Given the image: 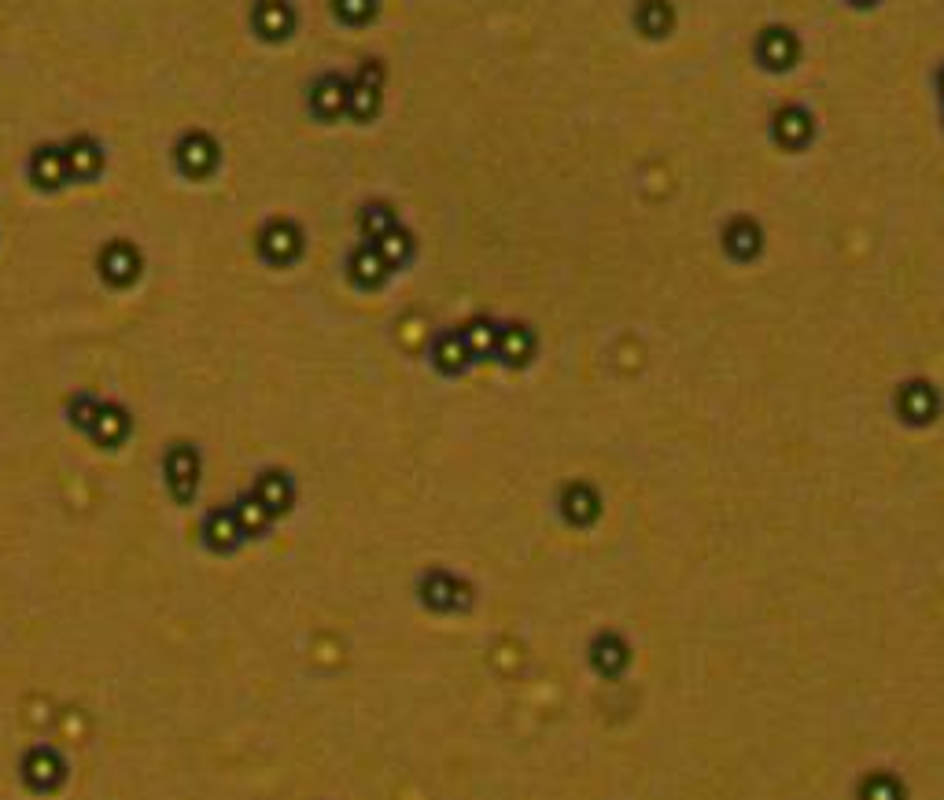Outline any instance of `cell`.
I'll return each instance as SVG.
<instances>
[{
    "instance_id": "cell-12",
    "label": "cell",
    "mask_w": 944,
    "mask_h": 800,
    "mask_svg": "<svg viewBox=\"0 0 944 800\" xmlns=\"http://www.w3.org/2000/svg\"><path fill=\"white\" fill-rule=\"evenodd\" d=\"M347 273H351V281L358 284L362 292H377V288L388 284V277L395 270L380 259V251L373 248V244H358V248L351 251V259H347Z\"/></svg>"
},
{
    "instance_id": "cell-8",
    "label": "cell",
    "mask_w": 944,
    "mask_h": 800,
    "mask_svg": "<svg viewBox=\"0 0 944 800\" xmlns=\"http://www.w3.org/2000/svg\"><path fill=\"white\" fill-rule=\"evenodd\" d=\"M251 26L266 41H284L295 30V8L288 0H251Z\"/></svg>"
},
{
    "instance_id": "cell-10",
    "label": "cell",
    "mask_w": 944,
    "mask_h": 800,
    "mask_svg": "<svg viewBox=\"0 0 944 800\" xmlns=\"http://www.w3.org/2000/svg\"><path fill=\"white\" fill-rule=\"evenodd\" d=\"M30 177L41 192H56L63 189L71 174H67V155H63V144H37L34 155H30Z\"/></svg>"
},
{
    "instance_id": "cell-1",
    "label": "cell",
    "mask_w": 944,
    "mask_h": 800,
    "mask_svg": "<svg viewBox=\"0 0 944 800\" xmlns=\"http://www.w3.org/2000/svg\"><path fill=\"white\" fill-rule=\"evenodd\" d=\"M163 472L177 506H189L192 498H196V487H200V454H196V447L192 443H174V447L166 450Z\"/></svg>"
},
{
    "instance_id": "cell-5",
    "label": "cell",
    "mask_w": 944,
    "mask_h": 800,
    "mask_svg": "<svg viewBox=\"0 0 944 800\" xmlns=\"http://www.w3.org/2000/svg\"><path fill=\"white\" fill-rule=\"evenodd\" d=\"M259 255L273 266H288L303 255V229L288 218H273L259 233Z\"/></svg>"
},
{
    "instance_id": "cell-16",
    "label": "cell",
    "mask_w": 944,
    "mask_h": 800,
    "mask_svg": "<svg viewBox=\"0 0 944 800\" xmlns=\"http://www.w3.org/2000/svg\"><path fill=\"white\" fill-rule=\"evenodd\" d=\"M130 428H133V421H130V413L122 410V406H115V402H104L100 406V413H96V424L89 428V436L100 443V447H122L126 439H130Z\"/></svg>"
},
{
    "instance_id": "cell-25",
    "label": "cell",
    "mask_w": 944,
    "mask_h": 800,
    "mask_svg": "<svg viewBox=\"0 0 944 800\" xmlns=\"http://www.w3.org/2000/svg\"><path fill=\"white\" fill-rule=\"evenodd\" d=\"M384 107V89H369V85L351 82V96H347V115L354 122H373Z\"/></svg>"
},
{
    "instance_id": "cell-15",
    "label": "cell",
    "mask_w": 944,
    "mask_h": 800,
    "mask_svg": "<svg viewBox=\"0 0 944 800\" xmlns=\"http://www.w3.org/2000/svg\"><path fill=\"white\" fill-rule=\"evenodd\" d=\"M251 495L259 498L262 509H266L270 517H281V513H288V509H292L295 487H292V480H288L281 469H270V472H262V476H259V483H255V491H251Z\"/></svg>"
},
{
    "instance_id": "cell-31",
    "label": "cell",
    "mask_w": 944,
    "mask_h": 800,
    "mask_svg": "<svg viewBox=\"0 0 944 800\" xmlns=\"http://www.w3.org/2000/svg\"><path fill=\"white\" fill-rule=\"evenodd\" d=\"M937 93L944 96V67H941V71H937Z\"/></svg>"
},
{
    "instance_id": "cell-28",
    "label": "cell",
    "mask_w": 944,
    "mask_h": 800,
    "mask_svg": "<svg viewBox=\"0 0 944 800\" xmlns=\"http://www.w3.org/2000/svg\"><path fill=\"white\" fill-rule=\"evenodd\" d=\"M565 509L576 524H587V520L598 513V502H594V495H590L587 487H572V491L565 495Z\"/></svg>"
},
{
    "instance_id": "cell-19",
    "label": "cell",
    "mask_w": 944,
    "mask_h": 800,
    "mask_svg": "<svg viewBox=\"0 0 944 800\" xmlns=\"http://www.w3.org/2000/svg\"><path fill=\"white\" fill-rule=\"evenodd\" d=\"M63 778V760L48 749H37V753L26 756V786L37 789V793H48V789L59 786Z\"/></svg>"
},
{
    "instance_id": "cell-21",
    "label": "cell",
    "mask_w": 944,
    "mask_h": 800,
    "mask_svg": "<svg viewBox=\"0 0 944 800\" xmlns=\"http://www.w3.org/2000/svg\"><path fill=\"white\" fill-rule=\"evenodd\" d=\"M395 225H399V214L384 200H369L366 207L358 211V229L366 236V244H377L380 236H388Z\"/></svg>"
},
{
    "instance_id": "cell-3",
    "label": "cell",
    "mask_w": 944,
    "mask_h": 800,
    "mask_svg": "<svg viewBox=\"0 0 944 800\" xmlns=\"http://www.w3.org/2000/svg\"><path fill=\"white\" fill-rule=\"evenodd\" d=\"M96 270H100L107 288H118V292H122V288H133V284L141 281V251H137V244H130V240H111V244H104V251H100Z\"/></svg>"
},
{
    "instance_id": "cell-2",
    "label": "cell",
    "mask_w": 944,
    "mask_h": 800,
    "mask_svg": "<svg viewBox=\"0 0 944 800\" xmlns=\"http://www.w3.org/2000/svg\"><path fill=\"white\" fill-rule=\"evenodd\" d=\"M174 163H177V170H181L185 177H192V181H203V177H211L214 170H218V163H222V148H218V141H214L211 133L192 130V133H185V137L177 141Z\"/></svg>"
},
{
    "instance_id": "cell-11",
    "label": "cell",
    "mask_w": 944,
    "mask_h": 800,
    "mask_svg": "<svg viewBox=\"0 0 944 800\" xmlns=\"http://www.w3.org/2000/svg\"><path fill=\"white\" fill-rule=\"evenodd\" d=\"M63 155H67V174H71V181H96V177L104 174V148H100V141H93V137H85V133H78V137H71V141L63 144Z\"/></svg>"
},
{
    "instance_id": "cell-13",
    "label": "cell",
    "mask_w": 944,
    "mask_h": 800,
    "mask_svg": "<svg viewBox=\"0 0 944 800\" xmlns=\"http://www.w3.org/2000/svg\"><path fill=\"white\" fill-rule=\"evenodd\" d=\"M476 362L469 354V347H465V340H461L458 329L450 332H439L436 343H432V365H436L439 373H447V377H458V373H465L469 365Z\"/></svg>"
},
{
    "instance_id": "cell-6",
    "label": "cell",
    "mask_w": 944,
    "mask_h": 800,
    "mask_svg": "<svg viewBox=\"0 0 944 800\" xmlns=\"http://www.w3.org/2000/svg\"><path fill=\"white\" fill-rule=\"evenodd\" d=\"M347 96H351V78H343V74H321L307 93L310 115L318 118V122H336V118L347 115Z\"/></svg>"
},
{
    "instance_id": "cell-22",
    "label": "cell",
    "mask_w": 944,
    "mask_h": 800,
    "mask_svg": "<svg viewBox=\"0 0 944 800\" xmlns=\"http://www.w3.org/2000/svg\"><path fill=\"white\" fill-rule=\"evenodd\" d=\"M458 332H461V340H465V347H469L472 358H487V354H495L502 325H498L495 318H472V321H465Z\"/></svg>"
},
{
    "instance_id": "cell-24",
    "label": "cell",
    "mask_w": 944,
    "mask_h": 800,
    "mask_svg": "<svg viewBox=\"0 0 944 800\" xmlns=\"http://www.w3.org/2000/svg\"><path fill=\"white\" fill-rule=\"evenodd\" d=\"M233 517H236V524H240V531H244V539H259V535H266L273 524V517L262 509V502L255 495L233 502Z\"/></svg>"
},
{
    "instance_id": "cell-14",
    "label": "cell",
    "mask_w": 944,
    "mask_h": 800,
    "mask_svg": "<svg viewBox=\"0 0 944 800\" xmlns=\"http://www.w3.org/2000/svg\"><path fill=\"white\" fill-rule=\"evenodd\" d=\"M535 343H539L535 340V329L524 325V321H513V325H502V332H498L495 354L506 365H528L531 354H535Z\"/></svg>"
},
{
    "instance_id": "cell-26",
    "label": "cell",
    "mask_w": 944,
    "mask_h": 800,
    "mask_svg": "<svg viewBox=\"0 0 944 800\" xmlns=\"http://www.w3.org/2000/svg\"><path fill=\"white\" fill-rule=\"evenodd\" d=\"M332 12L347 26H366L377 15V0H332Z\"/></svg>"
},
{
    "instance_id": "cell-29",
    "label": "cell",
    "mask_w": 944,
    "mask_h": 800,
    "mask_svg": "<svg viewBox=\"0 0 944 800\" xmlns=\"http://www.w3.org/2000/svg\"><path fill=\"white\" fill-rule=\"evenodd\" d=\"M351 82L369 85V89H384V82H388V67H384L380 59H362V67H358V74H354Z\"/></svg>"
},
{
    "instance_id": "cell-20",
    "label": "cell",
    "mask_w": 944,
    "mask_h": 800,
    "mask_svg": "<svg viewBox=\"0 0 944 800\" xmlns=\"http://www.w3.org/2000/svg\"><path fill=\"white\" fill-rule=\"evenodd\" d=\"M897 406L904 413H908V421L922 424V421H933V410H937V395H933V388L926 384V380H911V384H904L897 395Z\"/></svg>"
},
{
    "instance_id": "cell-17",
    "label": "cell",
    "mask_w": 944,
    "mask_h": 800,
    "mask_svg": "<svg viewBox=\"0 0 944 800\" xmlns=\"http://www.w3.org/2000/svg\"><path fill=\"white\" fill-rule=\"evenodd\" d=\"M635 26L649 41H661L675 30V8L672 0H638L635 4Z\"/></svg>"
},
{
    "instance_id": "cell-30",
    "label": "cell",
    "mask_w": 944,
    "mask_h": 800,
    "mask_svg": "<svg viewBox=\"0 0 944 800\" xmlns=\"http://www.w3.org/2000/svg\"><path fill=\"white\" fill-rule=\"evenodd\" d=\"M849 4H852V8H874L878 0H849Z\"/></svg>"
},
{
    "instance_id": "cell-18",
    "label": "cell",
    "mask_w": 944,
    "mask_h": 800,
    "mask_svg": "<svg viewBox=\"0 0 944 800\" xmlns=\"http://www.w3.org/2000/svg\"><path fill=\"white\" fill-rule=\"evenodd\" d=\"M203 535H207V546H211L214 553L236 550V546L244 542V531H240V524H236L233 506L214 509L211 517H207V524H203Z\"/></svg>"
},
{
    "instance_id": "cell-7",
    "label": "cell",
    "mask_w": 944,
    "mask_h": 800,
    "mask_svg": "<svg viewBox=\"0 0 944 800\" xmlns=\"http://www.w3.org/2000/svg\"><path fill=\"white\" fill-rule=\"evenodd\" d=\"M771 137H775V144L786 148V152H801L804 144L815 137V115L801 104L779 107L775 118H771Z\"/></svg>"
},
{
    "instance_id": "cell-27",
    "label": "cell",
    "mask_w": 944,
    "mask_h": 800,
    "mask_svg": "<svg viewBox=\"0 0 944 800\" xmlns=\"http://www.w3.org/2000/svg\"><path fill=\"white\" fill-rule=\"evenodd\" d=\"M100 406H104V402L93 399V395H74L71 406H67V417H71L74 428L89 432V428L96 424V413H100Z\"/></svg>"
},
{
    "instance_id": "cell-4",
    "label": "cell",
    "mask_w": 944,
    "mask_h": 800,
    "mask_svg": "<svg viewBox=\"0 0 944 800\" xmlns=\"http://www.w3.org/2000/svg\"><path fill=\"white\" fill-rule=\"evenodd\" d=\"M756 59H760V67L771 74L793 71L797 59H801V37L793 34L790 26H767V30H760V37H756Z\"/></svg>"
},
{
    "instance_id": "cell-9",
    "label": "cell",
    "mask_w": 944,
    "mask_h": 800,
    "mask_svg": "<svg viewBox=\"0 0 944 800\" xmlns=\"http://www.w3.org/2000/svg\"><path fill=\"white\" fill-rule=\"evenodd\" d=\"M723 251H727L734 262H753L756 255L764 251V229H760V222L749 218V214L731 218L727 229H723Z\"/></svg>"
},
{
    "instance_id": "cell-23",
    "label": "cell",
    "mask_w": 944,
    "mask_h": 800,
    "mask_svg": "<svg viewBox=\"0 0 944 800\" xmlns=\"http://www.w3.org/2000/svg\"><path fill=\"white\" fill-rule=\"evenodd\" d=\"M373 248L380 251V259L388 262L391 270H402V266H406V262H410L413 255H417V240H413L410 229L395 225V229H391L388 236H380Z\"/></svg>"
}]
</instances>
